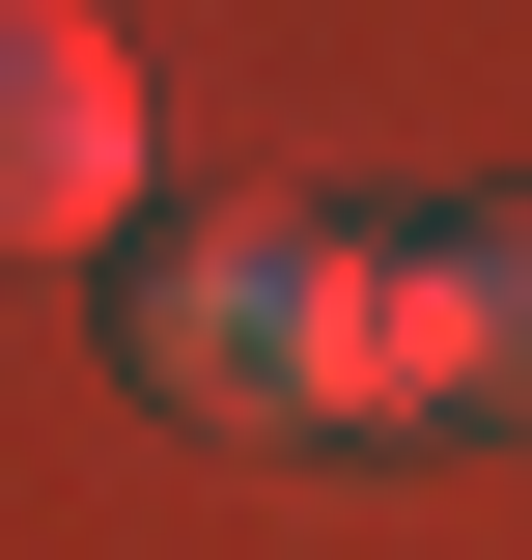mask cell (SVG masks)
Returning a JSON list of instances; mask_svg holds the SVG:
<instances>
[{"mask_svg": "<svg viewBox=\"0 0 532 560\" xmlns=\"http://www.w3.org/2000/svg\"><path fill=\"white\" fill-rule=\"evenodd\" d=\"M420 420H476L449 224H309V448H420Z\"/></svg>", "mask_w": 532, "mask_h": 560, "instance_id": "7a4b0ae2", "label": "cell"}, {"mask_svg": "<svg viewBox=\"0 0 532 560\" xmlns=\"http://www.w3.org/2000/svg\"><path fill=\"white\" fill-rule=\"evenodd\" d=\"M113 364H140V420H197V448H309V224H140Z\"/></svg>", "mask_w": 532, "mask_h": 560, "instance_id": "6da1fadb", "label": "cell"}, {"mask_svg": "<svg viewBox=\"0 0 532 560\" xmlns=\"http://www.w3.org/2000/svg\"><path fill=\"white\" fill-rule=\"evenodd\" d=\"M0 253H140V57L84 0H0Z\"/></svg>", "mask_w": 532, "mask_h": 560, "instance_id": "3957f363", "label": "cell"}, {"mask_svg": "<svg viewBox=\"0 0 532 560\" xmlns=\"http://www.w3.org/2000/svg\"><path fill=\"white\" fill-rule=\"evenodd\" d=\"M449 280H476V420L532 448V197H505V224H449Z\"/></svg>", "mask_w": 532, "mask_h": 560, "instance_id": "277c9868", "label": "cell"}]
</instances>
